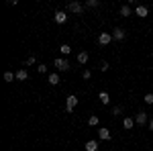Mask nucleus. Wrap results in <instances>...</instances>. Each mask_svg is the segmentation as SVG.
I'll return each mask as SVG.
<instances>
[{"label": "nucleus", "mask_w": 153, "mask_h": 151, "mask_svg": "<svg viewBox=\"0 0 153 151\" xmlns=\"http://www.w3.org/2000/svg\"><path fill=\"white\" fill-rule=\"evenodd\" d=\"M98 98H100V102H102V104H110V94L104 92V90L98 94Z\"/></svg>", "instance_id": "obj_10"}, {"label": "nucleus", "mask_w": 153, "mask_h": 151, "mask_svg": "<svg viewBox=\"0 0 153 151\" xmlns=\"http://www.w3.org/2000/svg\"><path fill=\"white\" fill-rule=\"evenodd\" d=\"M135 12H137V16H143V19H145V16L149 14L147 6H137V8H135Z\"/></svg>", "instance_id": "obj_12"}, {"label": "nucleus", "mask_w": 153, "mask_h": 151, "mask_svg": "<svg viewBox=\"0 0 153 151\" xmlns=\"http://www.w3.org/2000/svg\"><path fill=\"white\" fill-rule=\"evenodd\" d=\"M35 61H37V59H35V55H29V59H25V63H23V65H33Z\"/></svg>", "instance_id": "obj_21"}, {"label": "nucleus", "mask_w": 153, "mask_h": 151, "mask_svg": "<svg viewBox=\"0 0 153 151\" xmlns=\"http://www.w3.org/2000/svg\"><path fill=\"white\" fill-rule=\"evenodd\" d=\"M110 41H112V33H100L98 35V43L100 45H108Z\"/></svg>", "instance_id": "obj_3"}, {"label": "nucleus", "mask_w": 153, "mask_h": 151, "mask_svg": "<svg viewBox=\"0 0 153 151\" xmlns=\"http://www.w3.org/2000/svg\"><path fill=\"white\" fill-rule=\"evenodd\" d=\"M53 19H55V23H57V25H63L65 21H68V12H65V10H57Z\"/></svg>", "instance_id": "obj_4"}, {"label": "nucleus", "mask_w": 153, "mask_h": 151, "mask_svg": "<svg viewBox=\"0 0 153 151\" xmlns=\"http://www.w3.org/2000/svg\"><path fill=\"white\" fill-rule=\"evenodd\" d=\"M37 71H39V74H47V65H45V63L37 65Z\"/></svg>", "instance_id": "obj_22"}, {"label": "nucleus", "mask_w": 153, "mask_h": 151, "mask_svg": "<svg viewBox=\"0 0 153 151\" xmlns=\"http://www.w3.org/2000/svg\"><path fill=\"white\" fill-rule=\"evenodd\" d=\"M120 16H131V8L125 4V6H120Z\"/></svg>", "instance_id": "obj_18"}, {"label": "nucleus", "mask_w": 153, "mask_h": 151, "mask_svg": "<svg viewBox=\"0 0 153 151\" xmlns=\"http://www.w3.org/2000/svg\"><path fill=\"white\" fill-rule=\"evenodd\" d=\"M49 84H51V86H57L59 84V74H49Z\"/></svg>", "instance_id": "obj_13"}, {"label": "nucleus", "mask_w": 153, "mask_h": 151, "mask_svg": "<svg viewBox=\"0 0 153 151\" xmlns=\"http://www.w3.org/2000/svg\"><path fill=\"white\" fill-rule=\"evenodd\" d=\"M16 80V74H12V71H4V82H14Z\"/></svg>", "instance_id": "obj_16"}, {"label": "nucleus", "mask_w": 153, "mask_h": 151, "mask_svg": "<svg viewBox=\"0 0 153 151\" xmlns=\"http://www.w3.org/2000/svg\"><path fill=\"white\" fill-rule=\"evenodd\" d=\"M98 137H100L102 141H110V137H112V135H110V131H108V129L100 127V129H98Z\"/></svg>", "instance_id": "obj_7"}, {"label": "nucleus", "mask_w": 153, "mask_h": 151, "mask_svg": "<svg viewBox=\"0 0 153 151\" xmlns=\"http://www.w3.org/2000/svg\"><path fill=\"white\" fill-rule=\"evenodd\" d=\"M78 106V96H74V94H70L68 96V100H65V110L68 112H74V108Z\"/></svg>", "instance_id": "obj_2"}, {"label": "nucleus", "mask_w": 153, "mask_h": 151, "mask_svg": "<svg viewBox=\"0 0 153 151\" xmlns=\"http://www.w3.org/2000/svg\"><path fill=\"white\" fill-rule=\"evenodd\" d=\"M98 123H100V118H98L96 115H92L90 118H88V125H90V127H98Z\"/></svg>", "instance_id": "obj_15"}, {"label": "nucleus", "mask_w": 153, "mask_h": 151, "mask_svg": "<svg viewBox=\"0 0 153 151\" xmlns=\"http://www.w3.org/2000/svg\"><path fill=\"white\" fill-rule=\"evenodd\" d=\"M84 147H86V151H98V141H88Z\"/></svg>", "instance_id": "obj_11"}, {"label": "nucleus", "mask_w": 153, "mask_h": 151, "mask_svg": "<svg viewBox=\"0 0 153 151\" xmlns=\"http://www.w3.org/2000/svg\"><path fill=\"white\" fill-rule=\"evenodd\" d=\"M68 10H70V12H76V14H80V12L84 10V4H80V2H70V4H68Z\"/></svg>", "instance_id": "obj_5"}, {"label": "nucleus", "mask_w": 153, "mask_h": 151, "mask_svg": "<svg viewBox=\"0 0 153 151\" xmlns=\"http://www.w3.org/2000/svg\"><path fill=\"white\" fill-rule=\"evenodd\" d=\"M149 129H151V131H153V118H151V121H149Z\"/></svg>", "instance_id": "obj_27"}, {"label": "nucleus", "mask_w": 153, "mask_h": 151, "mask_svg": "<svg viewBox=\"0 0 153 151\" xmlns=\"http://www.w3.org/2000/svg\"><path fill=\"white\" fill-rule=\"evenodd\" d=\"M147 121H149V118H147V112H143V110L135 115V125H145Z\"/></svg>", "instance_id": "obj_6"}, {"label": "nucleus", "mask_w": 153, "mask_h": 151, "mask_svg": "<svg viewBox=\"0 0 153 151\" xmlns=\"http://www.w3.org/2000/svg\"><path fill=\"white\" fill-rule=\"evenodd\" d=\"M78 61H80V63H86V61H88V51H80V53H78Z\"/></svg>", "instance_id": "obj_17"}, {"label": "nucleus", "mask_w": 153, "mask_h": 151, "mask_svg": "<svg viewBox=\"0 0 153 151\" xmlns=\"http://www.w3.org/2000/svg\"><path fill=\"white\" fill-rule=\"evenodd\" d=\"M100 70H102V71H108V61H100Z\"/></svg>", "instance_id": "obj_26"}, {"label": "nucleus", "mask_w": 153, "mask_h": 151, "mask_svg": "<svg viewBox=\"0 0 153 151\" xmlns=\"http://www.w3.org/2000/svg\"><path fill=\"white\" fill-rule=\"evenodd\" d=\"M123 127L127 129V131H131V129L135 127V118H131V116H125V121H123Z\"/></svg>", "instance_id": "obj_9"}, {"label": "nucleus", "mask_w": 153, "mask_h": 151, "mask_svg": "<svg viewBox=\"0 0 153 151\" xmlns=\"http://www.w3.org/2000/svg\"><path fill=\"white\" fill-rule=\"evenodd\" d=\"M120 112H123V106H114V108H112V115L114 116H118Z\"/></svg>", "instance_id": "obj_25"}, {"label": "nucleus", "mask_w": 153, "mask_h": 151, "mask_svg": "<svg viewBox=\"0 0 153 151\" xmlns=\"http://www.w3.org/2000/svg\"><path fill=\"white\" fill-rule=\"evenodd\" d=\"M145 104H153V94H145Z\"/></svg>", "instance_id": "obj_23"}, {"label": "nucleus", "mask_w": 153, "mask_h": 151, "mask_svg": "<svg viewBox=\"0 0 153 151\" xmlns=\"http://www.w3.org/2000/svg\"><path fill=\"white\" fill-rule=\"evenodd\" d=\"M82 78H84V80H90V78H92L90 70H84V71H82Z\"/></svg>", "instance_id": "obj_24"}, {"label": "nucleus", "mask_w": 153, "mask_h": 151, "mask_svg": "<svg viewBox=\"0 0 153 151\" xmlns=\"http://www.w3.org/2000/svg\"><path fill=\"white\" fill-rule=\"evenodd\" d=\"M59 49H61V53H63V55H70V51H71V47L68 45V43H63V45L59 47Z\"/></svg>", "instance_id": "obj_19"}, {"label": "nucleus", "mask_w": 153, "mask_h": 151, "mask_svg": "<svg viewBox=\"0 0 153 151\" xmlns=\"http://www.w3.org/2000/svg\"><path fill=\"white\" fill-rule=\"evenodd\" d=\"M98 4H100L98 0H88V2H86V6H88V8H96Z\"/></svg>", "instance_id": "obj_20"}, {"label": "nucleus", "mask_w": 153, "mask_h": 151, "mask_svg": "<svg viewBox=\"0 0 153 151\" xmlns=\"http://www.w3.org/2000/svg\"><path fill=\"white\" fill-rule=\"evenodd\" d=\"M53 65H55L59 71H68L70 70V61H68L65 57H57L55 61H53Z\"/></svg>", "instance_id": "obj_1"}, {"label": "nucleus", "mask_w": 153, "mask_h": 151, "mask_svg": "<svg viewBox=\"0 0 153 151\" xmlns=\"http://www.w3.org/2000/svg\"><path fill=\"white\" fill-rule=\"evenodd\" d=\"M27 78H29L27 70H19V71H16V80H19V82H25Z\"/></svg>", "instance_id": "obj_14"}, {"label": "nucleus", "mask_w": 153, "mask_h": 151, "mask_svg": "<svg viewBox=\"0 0 153 151\" xmlns=\"http://www.w3.org/2000/svg\"><path fill=\"white\" fill-rule=\"evenodd\" d=\"M125 37H127V33H125V31H123L120 27H117V29L112 31V39H117V41H123Z\"/></svg>", "instance_id": "obj_8"}]
</instances>
